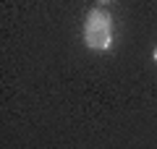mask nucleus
I'll return each instance as SVG.
<instances>
[{
  "label": "nucleus",
  "instance_id": "obj_1",
  "mask_svg": "<svg viewBox=\"0 0 157 149\" xmlns=\"http://www.w3.org/2000/svg\"><path fill=\"white\" fill-rule=\"evenodd\" d=\"M84 42L92 50H107L113 42V18L102 11H92L86 16L84 26Z\"/></svg>",
  "mask_w": 157,
  "mask_h": 149
},
{
  "label": "nucleus",
  "instance_id": "obj_2",
  "mask_svg": "<svg viewBox=\"0 0 157 149\" xmlns=\"http://www.w3.org/2000/svg\"><path fill=\"white\" fill-rule=\"evenodd\" d=\"M155 60H157V50H155Z\"/></svg>",
  "mask_w": 157,
  "mask_h": 149
}]
</instances>
